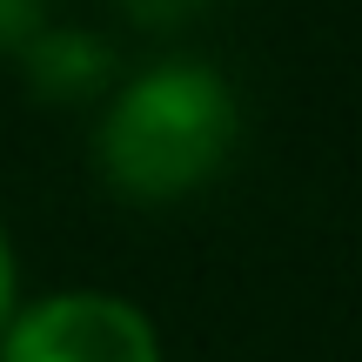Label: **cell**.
I'll return each mask as SVG.
<instances>
[{
	"label": "cell",
	"instance_id": "3",
	"mask_svg": "<svg viewBox=\"0 0 362 362\" xmlns=\"http://www.w3.org/2000/svg\"><path fill=\"white\" fill-rule=\"evenodd\" d=\"M13 61L27 67L34 94H47V101H88V94H101L107 74H115V47H101V40L81 34V27H40Z\"/></svg>",
	"mask_w": 362,
	"mask_h": 362
},
{
	"label": "cell",
	"instance_id": "4",
	"mask_svg": "<svg viewBox=\"0 0 362 362\" xmlns=\"http://www.w3.org/2000/svg\"><path fill=\"white\" fill-rule=\"evenodd\" d=\"M40 27H47L40 0H0V54H21Z\"/></svg>",
	"mask_w": 362,
	"mask_h": 362
},
{
	"label": "cell",
	"instance_id": "5",
	"mask_svg": "<svg viewBox=\"0 0 362 362\" xmlns=\"http://www.w3.org/2000/svg\"><path fill=\"white\" fill-rule=\"evenodd\" d=\"M115 7L128 13L134 27H181L194 7H202V0H115Z\"/></svg>",
	"mask_w": 362,
	"mask_h": 362
},
{
	"label": "cell",
	"instance_id": "1",
	"mask_svg": "<svg viewBox=\"0 0 362 362\" xmlns=\"http://www.w3.org/2000/svg\"><path fill=\"white\" fill-rule=\"evenodd\" d=\"M235 148V94L208 67H148L115 94L94 134L101 181L128 202H175L221 175Z\"/></svg>",
	"mask_w": 362,
	"mask_h": 362
},
{
	"label": "cell",
	"instance_id": "2",
	"mask_svg": "<svg viewBox=\"0 0 362 362\" xmlns=\"http://www.w3.org/2000/svg\"><path fill=\"white\" fill-rule=\"evenodd\" d=\"M0 362H161V336L121 296H54L7 322Z\"/></svg>",
	"mask_w": 362,
	"mask_h": 362
},
{
	"label": "cell",
	"instance_id": "6",
	"mask_svg": "<svg viewBox=\"0 0 362 362\" xmlns=\"http://www.w3.org/2000/svg\"><path fill=\"white\" fill-rule=\"evenodd\" d=\"M7 322H13V248L0 235V336H7Z\"/></svg>",
	"mask_w": 362,
	"mask_h": 362
}]
</instances>
